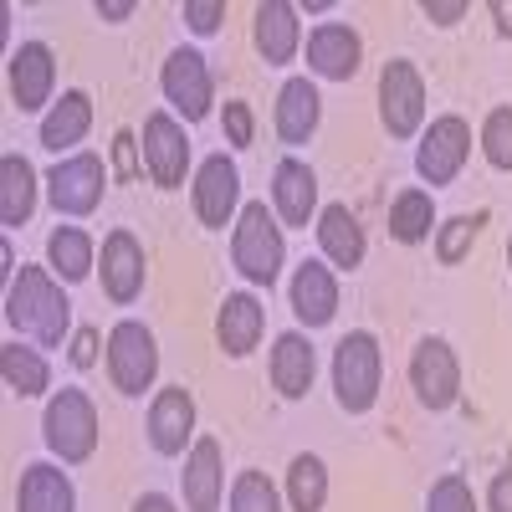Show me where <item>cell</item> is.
Instances as JSON below:
<instances>
[{
  "label": "cell",
  "mask_w": 512,
  "mask_h": 512,
  "mask_svg": "<svg viewBox=\"0 0 512 512\" xmlns=\"http://www.w3.org/2000/svg\"><path fill=\"white\" fill-rule=\"evenodd\" d=\"M6 323L26 338L31 349H62L67 323H72V303L52 282V272L21 267L6 287Z\"/></svg>",
  "instance_id": "cell-1"
},
{
  "label": "cell",
  "mask_w": 512,
  "mask_h": 512,
  "mask_svg": "<svg viewBox=\"0 0 512 512\" xmlns=\"http://www.w3.org/2000/svg\"><path fill=\"white\" fill-rule=\"evenodd\" d=\"M282 256H287L282 226L272 221V210H267L262 200H251L241 216H236V236H231V262H236V272H241L246 282H256V287H272L277 272H282Z\"/></svg>",
  "instance_id": "cell-2"
},
{
  "label": "cell",
  "mask_w": 512,
  "mask_h": 512,
  "mask_svg": "<svg viewBox=\"0 0 512 512\" xmlns=\"http://www.w3.org/2000/svg\"><path fill=\"white\" fill-rule=\"evenodd\" d=\"M379 374H384V359H379L374 333H349L333 349V395L349 415H364L379 400Z\"/></svg>",
  "instance_id": "cell-3"
},
{
  "label": "cell",
  "mask_w": 512,
  "mask_h": 512,
  "mask_svg": "<svg viewBox=\"0 0 512 512\" xmlns=\"http://www.w3.org/2000/svg\"><path fill=\"white\" fill-rule=\"evenodd\" d=\"M41 431H47V446L62 461L77 466V461H88L98 451V410H93V400L82 390H62V395H52Z\"/></svg>",
  "instance_id": "cell-4"
},
{
  "label": "cell",
  "mask_w": 512,
  "mask_h": 512,
  "mask_svg": "<svg viewBox=\"0 0 512 512\" xmlns=\"http://www.w3.org/2000/svg\"><path fill=\"white\" fill-rule=\"evenodd\" d=\"M108 374H113V390L118 395H144L154 374H159V349H154V333L134 318H123L108 333Z\"/></svg>",
  "instance_id": "cell-5"
},
{
  "label": "cell",
  "mask_w": 512,
  "mask_h": 512,
  "mask_svg": "<svg viewBox=\"0 0 512 512\" xmlns=\"http://www.w3.org/2000/svg\"><path fill=\"white\" fill-rule=\"evenodd\" d=\"M379 118L395 139H410L425 123V82H420L415 62H405V57L384 62V72H379Z\"/></svg>",
  "instance_id": "cell-6"
},
{
  "label": "cell",
  "mask_w": 512,
  "mask_h": 512,
  "mask_svg": "<svg viewBox=\"0 0 512 512\" xmlns=\"http://www.w3.org/2000/svg\"><path fill=\"white\" fill-rule=\"evenodd\" d=\"M103 159L98 154H72L47 175V195L57 205V216H93L103 205Z\"/></svg>",
  "instance_id": "cell-7"
},
{
  "label": "cell",
  "mask_w": 512,
  "mask_h": 512,
  "mask_svg": "<svg viewBox=\"0 0 512 512\" xmlns=\"http://www.w3.org/2000/svg\"><path fill=\"white\" fill-rule=\"evenodd\" d=\"M466 154H472V128H466V118L446 113V118L431 123V134L420 139L415 169H420V180H431V185H451L461 175Z\"/></svg>",
  "instance_id": "cell-8"
},
{
  "label": "cell",
  "mask_w": 512,
  "mask_h": 512,
  "mask_svg": "<svg viewBox=\"0 0 512 512\" xmlns=\"http://www.w3.org/2000/svg\"><path fill=\"white\" fill-rule=\"evenodd\" d=\"M144 164L159 190H175L190 169V139L185 128L169 118V113H149L144 118Z\"/></svg>",
  "instance_id": "cell-9"
},
{
  "label": "cell",
  "mask_w": 512,
  "mask_h": 512,
  "mask_svg": "<svg viewBox=\"0 0 512 512\" xmlns=\"http://www.w3.org/2000/svg\"><path fill=\"white\" fill-rule=\"evenodd\" d=\"M236 200H241V169L226 154H210L200 164V175H195V216L210 231H221L236 216Z\"/></svg>",
  "instance_id": "cell-10"
},
{
  "label": "cell",
  "mask_w": 512,
  "mask_h": 512,
  "mask_svg": "<svg viewBox=\"0 0 512 512\" xmlns=\"http://www.w3.org/2000/svg\"><path fill=\"white\" fill-rule=\"evenodd\" d=\"M410 384L425 410H446L461 390V369H456V354L441 344V338H425L410 359Z\"/></svg>",
  "instance_id": "cell-11"
},
{
  "label": "cell",
  "mask_w": 512,
  "mask_h": 512,
  "mask_svg": "<svg viewBox=\"0 0 512 512\" xmlns=\"http://www.w3.org/2000/svg\"><path fill=\"white\" fill-rule=\"evenodd\" d=\"M159 88L185 113V123H200L210 113V67L200 52H169V62L159 72Z\"/></svg>",
  "instance_id": "cell-12"
},
{
  "label": "cell",
  "mask_w": 512,
  "mask_h": 512,
  "mask_svg": "<svg viewBox=\"0 0 512 512\" xmlns=\"http://www.w3.org/2000/svg\"><path fill=\"white\" fill-rule=\"evenodd\" d=\"M52 82H57V62H52V47L41 41H21L11 52V103L21 113H36L52 103Z\"/></svg>",
  "instance_id": "cell-13"
},
{
  "label": "cell",
  "mask_w": 512,
  "mask_h": 512,
  "mask_svg": "<svg viewBox=\"0 0 512 512\" xmlns=\"http://www.w3.org/2000/svg\"><path fill=\"white\" fill-rule=\"evenodd\" d=\"M359 57H364L359 31L338 26V21H328V26H318V31L308 36V67H313L318 77H328V82H349V77L359 72Z\"/></svg>",
  "instance_id": "cell-14"
},
{
  "label": "cell",
  "mask_w": 512,
  "mask_h": 512,
  "mask_svg": "<svg viewBox=\"0 0 512 512\" xmlns=\"http://www.w3.org/2000/svg\"><path fill=\"white\" fill-rule=\"evenodd\" d=\"M103 292L113 303H134L144 292V246L128 231H113L103 241Z\"/></svg>",
  "instance_id": "cell-15"
},
{
  "label": "cell",
  "mask_w": 512,
  "mask_h": 512,
  "mask_svg": "<svg viewBox=\"0 0 512 512\" xmlns=\"http://www.w3.org/2000/svg\"><path fill=\"white\" fill-rule=\"evenodd\" d=\"M195 431V400L185 390H159L149 405V441L159 456H180Z\"/></svg>",
  "instance_id": "cell-16"
},
{
  "label": "cell",
  "mask_w": 512,
  "mask_h": 512,
  "mask_svg": "<svg viewBox=\"0 0 512 512\" xmlns=\"http://www.w3.org/2000/svg\"><path fill=\"white\" fill-rule=\"evenodd\" d=\"M292 313H297V323H308V328L333 323V313H338V277L323 262L297 267V277H292Z\"/></svg>",
  "instance_id": "cell-17"
},
{
  "label": "cell",
  "mask_w": 512,
  "mask_h": 512,
  "mask_svg": "<svg viewBox=\"0 0 512 512\" xmlns=\"http://www.w3.org/2000/svg\"><path fill=\"white\" fill-rule=\"evenodd\" d=\"M272 200H277V216L287 226H308L318 210V175L303 159H282L272 175Z\"/></svg>",
  "instance_id": "cell-18"
},
{
  "label": "cell",
  "mask_w": 512,
  "mask_h": 512,
  "mask_svg": "<svg viewBox=\"0 0 512 512\" xmlns=\"http://www.w3.org/2000/svg\"><path fill=\"white\" fill-rule=\"evenodd\" d=\"M180 482H185V507H190V512H216V507H221L226 472H221V446L210 441V436L195 441V451H190V461H185Z\"/></svg>",
  "instance_id": "cell-19"
},
{
  "label": "cell",
  "mask_w": 512,
  "mask_h": 512,
  "mask_svg": "<svg viewBox=\"0 0 512 512\" xmlns=\"http://www.w3.org/2000/svg\"><path fill=\"white\" fill-rule=\"evenodd\" d=\"M297 41H303V21L287 0L256 6V52L267 57V67H287L297 57Z\"/></svg>",
  "instance_id": "cell-20"
},
{
  "label": "cell",
  "mask_w": 512,
  "mask_h": 512,
  "mask_svg": "<svg viewBox=\"0 0 512 512\" xmlns=\"http://www.w3.org/2000/svg\"><path fill=\"white\" fill-rule=\"evenodd\" d=\"M262 328H267V313L251 292H231L221 303V318H216V333H221V349L231 359H246L256 344H262Z\"/></svg>",
  "instance_id": "cell-21"
},
{
  "label": "cell",
  "mask_w": 512,
  "mask_h": 512,
  "mask_svg": "<svg viewBox=\"0 0 512 512\" xmlns=\"http://www.w3.org/2000/svg\"><path fill=\"white\" fill-rule=\"evenodd\" d=\"M16 512H77V492H72L67 472H57L47 461L26 466L21 487H16Z\"/></svg>",
  "instance_id": "cell-22"
},
{
  "label": "cell",
  "mask_w": 512,
  "mask_h": 512,
  "mask_svg": "<svg viewBox=\"0 0 512 512\" xmlns=\"http://www.w3.org/2000/svg\"><path fill=\"white\" fill-rule=\"evenodd\" d=\"M318 88L308 77H292L282 82V93H277V139L282 144H308L313 139V128H318Z\"/></svg>",
  "instance_id": "cell-23"
},
{
  "label": "cell",
  "mask_w": 512,
  "mask_h": 512,
  "mask_svg": "<svg viewBox=\"0 0 512 512\" xmlns=\"http://www.w3.org/2000/svg\"><path fill=\"white\" fill-rule=\"evenodd\" d=\"M272 384L282 400H303L313 390V344L303 333H282L272 349Z\"/></svg>",
  "instance_id": "cell-24"
},
{
  "label": "cell",
  "mask_w": 512,
  "mask_h": 512,
  "mask_svg": "<svg viewBox=\"0 0 512 512\" xmlns=\"http://www.w3.org/2000/svg\"><path fill=\"white\" fill-rule=\"evenodd\" d=\"M318 246H323L328 262L344 267V272H354L364 262V231L349 216V205H328L323 216H318Z\"/></svg>",
  "instance_id": "cell-25"
},
{
  "label": "cell",
  "mask_w": 512,
  "mask_h": 512,
  "mask_svg": "<svg viewBox=\"0 0 512 512\" xmlns=\"http://www.w3.org/2000/svg\"><path fill=\"white\" fill-rule=\"evenodd\" d=\"M88 128H93V98L88 93H62V103L41 118V149L62 154V149L82 144Z\"/></svg>",
  "instance_id": "cell-26"
},
{
  "label": "cell",
  "mask_w": 512,
  "mask_h": 512,
  "mask_svg": "<svg viewBox=\"0 0 512 512\" xmlns=\"http://www.w3.org/2000/svg\"><path fill=\"white\" fill-rule=\"evenodd\" d=\"M36 205V175L21 154H6L0 159V221L6 226H26Z\"/></svg>",
  "instance_id": "cell-27"
},
{
  "label": "cell",
  "mask_w": 512,
  "mask_h": 512,
  "mask_svg": "<svg viewBox=\"0 0 512 512\" xmlns=\"http://www.w3.org/2000/svg\"><path fill=\"white\" fill-rule=\"evenodd\" d=\"M47 262H52V272H57L62 282H82V277L93 272V236H88V231H77V226L52 231V241H47Z\"/></svg>",
  "instance_id": "cell-28"
},
{
  "label": "cell",
  "mask_w": 512,
  "mask_h": 512,
  "mask_svg": "<svg viewBox=\"0 0 512 512\" xmlns=\"http://www.w3.org/2000/svg\"><path fill=\"white\" fill-rule=\"evenodd\" d=\"M0 374H6V384H11L21 400H36V395L52 384L41 349H21V344H6V349H0Z\"/></svg>",
  "instance_id": "cell-29"
},
{
  "label": "cell",
  "mask_w": 512,
  "mask_h": 512,
  "mask_svg": "<svg viewBox=\"0 0 512 512\" xmlns=\"http://www.w3.org/2000/svg\"><path fill=\"white\" fill-rule=\"evenodd\" d=\"M287 497L297 512H323L328 502V466L318 456H297L287 466Z\"/></svg>",
  "instance_id": "cell-30"
},
{
  "label": "cell",
  "mask_w": 512,
  "mask_h": 512,
  "mask_svg": "<svg viewBox=\"0 0 512 512\" xmlns=\"http://www.w3.org/2000/svg\"><path fill=\"white\" fill-rule=\"evenodd\" d=\"M431 226H436L431 195H425V190H405V195L395 200V210H390V236L405 241V246H415V241L431 236Z\"/></svg>",
  "instance_id": "cell-31"
},
{
  "label": "cell",
  "mask_w": 512,
  "mask_h": 512,
  "mask_svg": "<svg viewBox=\"0 0 512 512\" xmlns=\"http://www.w3.org/2000/svg\"><path fill=\"white\" fill-rule=\"evenodd\" d=\"M482 154L492 169H512V108H492L482 128Z\"/></svg>",
  "instance_id": "cell-32"
},
{
  "label": "cell",
  "mask_w": 512,
  "mask_h": 512,
  "mask_svg": "<svg viewBox=\"0 0 512 512\" xmlns=\"http://www.w3.org/2000/svg\"><path fill=\"white\" fill-rule=\"evenodd\" d=\"M231 512H282V507H277V492L262 472H241L231 487Z\"/></svg>",
  "instance_id": "cell-33"
},
{
  "label": "cell",
  "mask_w": 512,
  "mask_h": 512,
  "mask_svg": "<svg viewBox=\"0 0 512 512\" xmlns=\"http://www.w3.org/2000/svg\"><path fill=\"white\" fill-rule=\"evenodd\" d=\"M472 236H477V221L472 216H451L441 226V236H436V256H441L446 267H456L461 256H466V246H472Z\"/></svg>",
  "instance_id": "cell-34"
},
{
  "label": "cell",
  "mask_w": 512,
  "mask_h": 512,
  "mask_svg": "<svg viewBox=\"0 0 512 512\" xmlns=\"http://www.w3.org/2000/svg\"><path fill=\"white\" fill-rule=\"evenodd\" d=\"M425 512H477L472 487H466L461 477H441V482L431 487V502H425Z\"/></svg>",
  "instance_id": "cell-35"
},
{
  "label": "cell",
  "mask_w": 512,
  "mask_h": 512,
  "mask_svg": "<svg viewBox=\"0 0 512 512\" xmlns=\"http://www.w3.org/2000/svg\"><path fill=\"white\" fill-rule=\"evenodd\" d=\"M221 16H226L221 0H190V6H185V21H190L195 36H210V31L221 26Z\"/></svg>",
  "instance_id": "cell-36"
},
{
  "label": "cell",
  "mask_w": 512,
  "mask_h": 512,
  "mask_svg": "<svg viewBox=\"0 0 512 512\" xmlns=\"http://www.w3.org/2000/svg\"><path fill=\"white\" fill-rule=\"evenodd\" d=\"M226 139H231L236 149L251 144V108H246V103H226Z\"/></svg>",
  "instance_id": "cell-37"
},
{
  "label": "cell",
  "mask_w": 512,
  "mask_h": 512,
  "mask_svg": "<svg viewBox=\"0 0 512 512\" xmlns=\"http://www.w3.org/2000/svg\"><path fill=\"white\" fill-rule=\"evenodd\" d=\"M93 359H98V333L82 328V333L72 338V364H77V369H93Z\"/></svg>",
  "instance_id": "cell-38"
},
{
  "label": "cell",
  "mask_w": 512,
  "mask_h": 512,
  "mask_svg": "<svg viewBox=\"0 0 512 512\" xmlns=\"http://www.w3.org/2000/svg\"><path fill=\"white\" fill-rule=\"evenodd\" d=\"M487 507H492V512H512V466H507V472H497V477H492Z\"/></svg>",
  "instance_id": "cell-39"
},
{
  "label": "cell",
  "mask_w": 512,
  "mask_h": 512,
  "mask_svg": "<svg viewBox=\"0 0 512 512\" xmlns=\"http://www.w3.org/2000/svg\"><path fill=\"white\" fill-rule=\"evenodd\" d=\"M420 11L431 16L436 26H451V21H461V16H466V6H461V0H425Z\"/></svg>",
  "instance_id": "cell-40"
},
{
  "label": "cell",
  "mask_w": 512,
  "mask_h": 512,
  "mask_svg": "<svg viewBox=\"0 0 512 512\" xmlns=\"http://www.w3.org/2000/svg\"><path fill=\"white\" fill-rule=\"evenodd\" d=\"M134 512H175V502L159 497V492H149V497H139V502H134Z\"/></svg>",
  "instance_id": "cell-41"
},
{
  "label": "cell",
  "mask_w": 512,
  "mask_h": 512,
  "mask_svg": "<svg viewBox=\"0 0 512 512\" xmlns=\"http://www.w3.org/2000/svg\"><path fill=\"white\" fill-rule=\"evenodd\" d=\"M98 16H108V21H123V16H134V6H128V0H98Z\"/></svg>",
  "instance_id": "cell-42"
},
{
  "label": "cell",
  "mask_w": 512,
  "mask_h": 512,
  "mask_svg": "<svg viewBox=\"0 0 512 512\" xmlns=\"http://www.w3.org/2000/svg\"><path fill=\"white\" fill-rule=\"evenodd\" d=\"M492 16H497V31L512 36V6H502V0H492Z\"/></svg>",
  "instance_id": "cell-43"
},
{
  "label": "cell",
  "mask_w": 512,
  "mask_h": 512,
  "mask_svg": "<svg viewBox=\"0 0 512 512\" xmlns=\"http://www.w3.org/2000/svg\"><path fill=\"white\" fill-rule=\"evenodd\" d=\"M507 262H512V246H507Z\"/></svg>",
  "instance_id": "cell-44"
}]
</instances>
